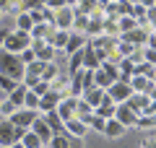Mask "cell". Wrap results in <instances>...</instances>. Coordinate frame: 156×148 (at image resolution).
<instances>
[{
  "label": "cell",
  "instance_id": "6da1fadb",
  "mask_svg": "<svg viewBox=\"0 0 156 148\" xmlns=\"http://www.w3.org/2000/svg\"><path fill=\"white\" fill-rule=\"evenodd\" d=\"M23 73H26V65L21 62V57L11 55V52H5V49H0V76H8L11 81L21 83Z\"/></svg>",
  "mask_w": 156,
  "mask_h": 148
},
{
  "label": "cell",
  "instance_id": "7a4b0ae2",
  "mask_svg": "<svg viewBox=\"0 0 156 148\" xmlns=\"http://www.w3.org/2000/svg\"><path fill=\"white\" fill-rule=\"evenodd\" d=\"M29 47H31V34L29 31H18V29L8 31L5 42H3V49L11 52V55H18V52H23V49H29Z\"/></svg>",
  "mask_w": 156,
  "mask_h": 148
},
{
  "label": "cell",
  "instance_id": "3957f363",
  "mask_svg": "<svg viewBox=\"0 0 156 148\" xmlns=\"http://www.w3.org/2000/svg\"><path fill=\"white\" fill-rule=\"evenodd\" d=\"M39 115H42L39 109H26V107H18V109H13V115L8 117V120H11L13 127H23V130H29V127H31V122L37 120Z\"/></svg>",
  "mask_w": 156,
  "mask_h": 148
},
{
  "label": "cell",
  "instance_id": "277c9868",
  "mask_svg": "<svg viewBox=\"0 0 156 148\" xmlns=\"http://www.w3.org/2000/svg\"><path fill=\"white\" fill-rule=\"evenodd\" d=\"M130 93H133V88H130V83H125V81H115L109 88H107V96L115 101V104H125L130 99Z\"/></svg>",
  "mask_w": 156,
  "mask_h": 148
},
{
  "label": "cell",
  "instance_id": "5b68a950",
  "mask_svg": "<svg viewBox=\"0 0 156 148\" xmlns=\"http://www.w3.org/2000/svg\"><path fill=\"white\" fill-rule=\"evenodd\" d=\"M99 34H104V11H94L89 16V23H86L83 37L86 39H94V37H99Z\"/></svg>",
  "mask_w": 156,
  "mask_h": 148
},
{
  "label": "cell",
  "instance_id": "8992f818",
  "mask_svg": "<svg viewBox=\"0 0 156 148\" xmlns=\"http://www.w3.org/2000/svg\"><path fill=\"white\" fill-rule=\"evenodd\" d=\"M148 34H151V29H140V26H135V29H130V31H122V34H120V39H122V42H130L133 47H146V42H148Z\"/></svg>",
  "mask_w": 156,
  "mask_h": 148
},
{
  "label": "cell",
  "instance_id": "52a82bcc",
  "mask_svg": "<svg viewBox=\"0 0 156 148\" xmlns=\"http://www.w3.org/2000/svg\"><path fill=\"white\" fill-rule=\"evenodd\" d=\"M73 26V5H62L55 11V29H62V31H70Z\"/></svg>",
  "mask_w": 156,
  "mask_h": 148
},
{
  "label": "cell",
  "instance_id": "ba28073f",
  "mask_svg": "<svg viewBox=\"0 0 156 148\" xmlns=\"http://www.w3.org/2000/svg\"><path fill=\"white\" fill-rule=\"evenodd\" d=\"M115 120L120 122V125H125V127H135L138 115H135L128 104H117V107H115Z\"/></svg>",
  "mask_w": 156,
  "mask_h": 148
},
{
  "label": "cell",
  "instance_id": "9c48e42d",
  "mask_svg": "<svg viewBox=\"0 0 156 148\" xmlns=\"http://www.w3.org/2000/svg\"><path fill=\"white\" fill-rule=\"evenodd\" d=\"M13 143H18L16 127L11 125V120H3L0 122V148H11Z\"/></svg>",
  "mask_w": 156,
  "mask_h": 148
},
{
  "label": "cell",
  "instance_id": "30bf717a",
  "mask_svg": "<svg viewBox=\"0 0 156 148\" xmlns=\"http://www.w3.org/2000/svg\"><path fill=\"white\" fill-rule=\"evenodd\" d=\"M62 99H65L62 93H57V91H52V88H50L47 93L39 96V107H37V109H39V112H50V109H55V107L60 104Z\"/></svg>",
  "mask_w": 156,
  "mask_h": 148
},
{
  "label": "cell",
  "instance_id": "8fae6325",
  "mask_svg": "<svg viewBox=\"0 0 156 148\" xmlns=\"http://www.w3.org/2000/svg\"><path fill=\"white\" fill-rule=\"evenodd\" d=\"M125 104H128L130 109L135 112V115H143V112H148V107H151V99L146 96V93H130V99L125 101Z\"/></svg>",
  "mask_w": 156,
  "mask_h": 148
},
{
  "label": "cell",
  "instance_id": "7c38bea8",
  "mask_svg": "<svg viewBox=\"0 0 156 148\" xmlns=\"http://www.w3.org/2000/svg\"><path fill=\"white\" fill-rule=\"evenodd\" d=\"M104 96H107V91L104 88H99V86H91V88H83V93H81V99L83 101H89L91 104V109H96V107L104 101Z\"/></svg>",
  "mask_w": 156,
  "mask_h": 148
},
{
  "label": "cell",
  "instance_id": "4fadbf2b",
  "mask_svg": "<svg viewBox=\"0 0 156 148\" xmlns=\"http://www.w3.org/2000/svg\"><path fill=\"white\" fill-rule=\"evenodd\" d=\"M55 112L60 115V120H62V122L70 120V117H76V96H65L60 104L55 107Z\"/></svg>",
  "mask_w": 156,
  "mask_h": 148
},
{
  "label": "cell",
  "instance_id": "5bb4252c",
  "mask_svg": "<svg viewBox=\"0 0 156 148\" xmlns=\"http://www.w3.org/2000/svg\"><path fill=\"white\" fill-rule=\"evenodd\" d=\"M29 130H31V132H34V135H37V138H39V140L44 143V146H47V143H50V138H52V130H50V127H47V122H44V120H42V115H39V117H37V120H34V122H31V127H29Z\"/></svg>",
  "mask_w": 156,
  "mask_h": 148
},
{
  "label": "cell",
  "instance_id": "9a60e30c",
  "mask_svg": "<svg viewBox=\"0 0 156 148\" xmlns=\"http://www.w3.org/2000/svg\"><path fill=\"white\" fill-rule=\"evenodd\" d=\"M42 120L47 122V127L52 130V135H57V132H65V122L60 120V115H57L55 109H50V112H42Z\"/></svg>",
  "mask_w": 156,
  "mask_h": 148
},
{
  "label": "cell",
  "instance_id": "2e32d148",
  "mask_svg": "<svg viewBox=\"0 0 156 148\" xmlns=\"http://www.w3.org/2000/svg\"><path fill=\"white\" fill-rule=\"evenodd\" d=\"M65 132L73 138H86L89 135V125H83L78 117H70V120H65Z\"/></svg>",
  "mask_w": 156,
  "mask_h": 148
},
{
  "label": "cell",
  "instance_id": "e0dca14e",
  "mask_svg": "<svg viewBox=\"0 0 156 148\" xmlns=\"http://www.w3.org/2000/svg\"><path fill=\"white\" fill-rule=\"evenodd\" d=\"M128 83H130V88H133V93H148L151 86H154V81L146 78V76H130Z\"/></svg>",
  "mask_w": 156,
  "mask_h": 148
},
{
  "label": "cell",
  "instance_id": "ac0fdd59",
  "mask_svg": "<svg viewBox=\"0 0 156 148\" xmlns=\"http://www.w3.org/2000/svg\"><path fill=\"white\" fill-rule=\"evenodd\" d=\"M89 42V39L83 37V34H78V31H70V37H68V44H65V55H73V52H78V49H83V44Z\"/></svg>",
  "mask_w": 156,
  "mask_h": 148
},
{
  "label": "cell",
  "instance_id": "d6986e66",
  "mask_svg": "<svg viewBox=\"0 0 156 148\" xmlns=\"http://www.w3.org/2000/svg\"><path fill=\"white\" fill-rule=\"evenodd\" d=\"M99 62H101V60H99V55H96V49L86 42V47H83V68L96 70V68H99Z\"/></svg>",
  "mask_w": 156,
  "mask_h": 148
},
{
  "label": "cell",
  "instance_id": "ffe728a7",
  "mask_svg": "<svg viewBox=\"0 0 156 148\" xmlns=\"http://www.w3.org/2000/svg\"><path fill=\"white\" fill-rule=\"evenodd\" d=\"M52 31H55V26H52V23H47V21H42V23H34L29 34H31V39H47Z\"/></svg>",
  "mask_w": 156,
  "mask_h": 148
},
{
  "label": "cell",
  "instance_id": "44dd1931",
  "mask_svg": "<svg viewBox=\"0 0 156 148\" xmlns=\"http://www.w3.org/2000/svg\"><path fill=\"white\" fill-rule=\"evenodd\" d=\"M26 91H29V88L23 86V83H16V88H13V91L8 93V99H11V104L16 107V109H18V107H23V99H26Z\"/></svg>",
  "mask_w": 156,
  "mask_h": 148
},
{
  "label": "cell",
  "instance_id": "7402d4cb",
  "mask_svg": "<svg viewBox=\"0 0 156 148\" xmlns=\"http://www.w3.org/2000/svg\"><path fill=\"white\" fill-rule=\"evenodd\" d=\"M115 101H112L109 96H104V101H101L99 107L94 109V115H99V117H104V120H109V117H115Z\"/></svg>",
  "mask_w": 156,
  "mask_h": 148
},
{
  "label": "cell",
  "instance_id": "603a6c76",
  "mask_svg": "<svg viewBox=\"0 0 156 148\" xmlns=\"http://www.w3.org/2000/svg\"><path fill=\"white\" fill-rule=\"evenodd\" d=\"M125 130H128V127L120 125L115 117H109V120H107V125H104V135H107V138H120Z\"/></svg>",
  "mask_w": 156,
  "mask_h": 148
},
{
  "label": "cell",
  "instance_id": "cb8c5ba5",
  "mask_svg": "<svg viewBox=\"0 0 156 148\" xmlns=\"http://www.w3.org/2000/svg\"><path fill=\"white\" fill-rule=\"evenodd\" d=\"M86 23H89V16L81 13V11H76V5H73V26H70V31L83 34V31H86Z\"/></svg>",
  "mask_w": 156,
  "mask_h": 148
},
{
  "label": "cell",
  "instance_id": "d4e9b609",
  "mask_svg": "<svg viewBox=\"0 0 156 148\" xmlns=\"http://www.w3.org/2000/svg\"><path fill=\"white\" fill-rule=\"evenodd\" d=\"M112 83H115V78H112L109 73H104L101 68H96V70H94V86H99V88H104V91H107Z\"/></svg>",
  "mask_w": 156,
  "mask_h": 148
},
{
  "label": "cell",
  "instance_id": "484cf974",
  "mask_svg": "<svg viewBox=\"0 0 156 148\" xmlns=\"http://www.w3.org/2000/svg\"><path fill=\"white\" fill-rule=\"evenodd\" d=\"M18 143H21L23 148H44V143L39 140L31 130H23V135H21V140H18Z\"/></svg>",
  "mask_w": 156,
  "mask_h": 148
},
{
  "label": "cell",
  "instance_id": "4316f807",
  "mask_svg": "<svg viewBox=\"0 0 156 148\" xmlns=\"http://www.w3.org/2000/svg\"><path fill=\"white\" fill-rule=\"evenodd\" d=\"M135 127H140V130H151V127H156V112L154 115H138V120H135Z\"/></svg>",
  "mask_w": 156,
  "mask_h": 148
},
{
  "label": "cell",
  "instance_id": "83f0119b",
  "mask_svg": "<svg viewBox=\"0 0 156 148\" xmlns=\"http://www.w3.org/2000/svg\"><path fill=\"white\" fill-rule=\"evenodd\" d=\"M31 26H34V21H31V16H29L26 11L16 16V29L18 31H31Z\"/></svg>",
  "mask_w": 156,
  "mask_h": 148
},
{
  "label": "cell",
  "instance_id": "f1b7e54d",
  "mask_svg": "<svg viewBox=\"0 0 156 148\" xmlns=\"http://www.w3.org/2000/svg\"><path fill=\"white\" fill-rule=\"evenodd\" d=\"M55 52H57V49L52 47V44H44V47L37 52V60H42V62H52V60H55Z\"/></svg>",
  "mask_w": 156,
  "mask_h": 148
},
{
  "label": "cell",
  "instance_id": "f546056e",
  "mask_svg": "<svg viewBox=\"0 0 156 148\" xmlns=\"http://www.w3.org/2000/svg\"><path fill=\"white\" fill-rule=\"evenodd\" d=\"M115 49H117V55H120V57H130L138 47H133L130 42H122V39H117V47H115Z\"/></svg>",
  "mask_w": 156,
  "mask_h": 148
},
{
  "label": "cell",
  "instance_id": "4dcf8cb0",
  "mask_svg": "<svg viewBox=\"0 0 156 148\" xmlns=\"http://www.w3.org/2000/svg\"><path fill=\"white\" fill-rule=\"evenodd\" d=\"M135 26H138V23H135L133 16H120V18H117V29H120V34L130 31V29H135Z\"/></svg>",
  "mask_w": 156,
  "mask_h": 148
},
{
  "label": "cell",
  "instance_id": "1f68e13d",
  "mask_svg": "<svg viewBox=\"0 0 156 148\" xmlns=\"http://www.w3.org/2000/svg\"><path fill=\"white\" fill-rule=\"evenodd\" d=\"M91 112H94V109H91V104H89V101H83V99L78 96V99H76V117L91 115Z\"/></svg>",
  "mask_w": 156,
  "mask_h": 148
},
{
  "label": "cell",
  "instance_id": "d6a6232c",
  "mask_svg": "<svg viewBox=\"0 0 156 148\" xmlns=\"http://www.w3.org/2000/svg\"><path fill=\"white\" fill-rule=\"evenodd\" d=\"M57 73H60V68H57L55 62H47V65H44V70H42V81H47V83H50L52 78L57 76Z\"/></svg>",
  "mask_w": 156,
  "mask_h": 148
},
{
  "label": "cell",
  "instance_id": "836d02e7",
  "mask_svg": "<svg viewBox=\"0 0 156 148\" xmlns=\"http://www.w3.org/2000/svg\"><path fill=\"white\" fill-rule=\"evenodd\" d=\"M23 107H26V109H37V107H39V96L31 91V88L26 91V99H23Z\"/></svg>",
  "mask_w": 156,
  "mask_h": 148
},
{
  "label": "cell",
  "instance_id": "e575fe53",
  "mask_svg": "<svg viewBox=\"0 0 156 148\" xmlns=\"http://www.w3.org/2000/svg\"><path fill=\"white\" fill-rule=\"evenodd\" d=\"M133 5L135 3H130V0H117V13L120 16H130L133 13Z\"/></svg>",
  "mask_w": 156,
  "mask_h": 148
},
{
  "label": "cell",
  "instance_id": "d590c367",
  "mask_svg": "<svg viewBox=\"0 0 156 148\" xmlns=\"http://www.w3.org/2000/svg\"><path fill=\"white\" fill-rule=\"evenodd\" d=\"M104 34H107V37H120L117 21H109V18H104Z\"/></svg>",
  "mask_w": 156,
  "mask_h": 148
},
{
  "label": "cell",
  "instance_id": "8d00e7d4",
  "mask_svg": "<svg viewBox=\"0 0 156 148\" xmlns=\"http://www.w3.org/2000/svg\"><path fill=\"white\" fill-rule=\"evenodd\" d=\"M31 91L37 93V96H42V93H47V91H50V83H47V81H42V78H39V81H37V83H34V86H31Z\"/></svg>",
  "mask_w": 156,
  "mask_h": 148
},
{
  "label": "cell",
  "instance_id": "74e56055",
  "mask_svg": "<svg viewBox=\"0 0 156 148\" xmlns=\"http://www.w3.org/2000/svg\"><path fill=\"white\" fill-rule=\"evenodd\" d=\"M140 52H143V62H151V65H156V49H151V47H143Z\"/></svg>",
  "mask_w": 156,
  "mask_h": 148
},
{
  "label": "cell",
  "instance_id": "f35d334b",
  "mask_svg": "<svg viewBox=\"0 0 156 148\" xmlns=\"http://www.w3.org/2000/svg\"><path fill=\"white\" fill-rule=\"evenodd\" d=\"M13 109H16V107L11 104V99H5V101L0 104V115H3V117H11V115H13Z\"/></svg>",
  "mask_w": 156,
  "mask_h": 148
},
{
  "label": "cell",
  "instance_id": "ab89813d",
  "mask_svg": "<svg viewBox=\"0 0 156 148\" xmlns=\"http://www.w3.org/2000/svg\"><path fill=\"white\" fill-rule=\"evenodd\" d=\"M18 57H21V62H23V65H29V62H34V60H37V57H34V52H31V47H29V49H23V52H18Z\"/></svg>",
  "mask_w": 156,
  "mask_h": 148
},
{
  "label": "cell",
  "instance_id": "60d3db41",
  "mask_svg": "<svg viewBox=\"0 0 156 148\" xmlns=\"http://www.w3.org/2000/svg\"><path fill=\"white\" fill-rule=\"evenodd\" d=\"M13 8H16V0H0V11L3 13H11L13 16Z\"/></svg>",
  "mask_w": 156,
  "mask_h": 148
},
{
  "label": "cell",
  "instance_id": "b9f144b4",
  "mask_svg": "<svg viewBox=\"0 0 156 148\" xmlns=\"http://www.w3.org/2000/svg\"><path fill=\"white\" fill-rule=\"evenodd\" d=\"M146 21H148V26H156V5L146 8Z\"/></svg>",
  "mask_w": 156,
  "mask_h": 148
},
{
  "label": "cell",
  "instance_id": "7bdbcfd3",
  "mask_svg": "<svg viewBox=\"0 0 156 148\" xmlns=\"http://www.w3.org/2000/svg\"><path fill=\"white\" fill-rule=\"evenodd\" d=\"M44 5L50 8V11H57V8H62V5H65V0H47Z\"/></svg>",
  "mask_w": 156,
  "mask_h": 148
},
{
  "label": "cell",
  "instance_id": "ee69618b",
  "mask_svg": "<svg viewBox=\"0 0 156 148\" xmlns=\"http://www.w3.org/2000/svg\"><path fill=\"white\" fill-rule=\"evenodd\" d=\"M68 148H83V138H73V135H70V143H68Z\"/></svg>",
  "mask_w": 156,
  "mask_h": 148
},
{
  "label": "cell",
  "instance_id": "f6af8a7d",
  "mask_svg": "<svg viewBox=\"0 0 156 148\" xmlns=\"http://www.w3.org/2000/svg\"><path fill=\"white\" fill-rule=\"evenodd\" d=\"M140 148H156V138H146Z\"/></svg>",
  "mask_w": 156,
  "mask_h": 148
},
{
  "label": "cell",
  "instance_id": "bcb514c9",
  "mask_svg": "<svg viewBox=\"0 0 156 148\" xmlns=\"http://www.w3.org/2000/svg\"><path fill=\"white\" fill-rule=\"evenodd\" d=\"M8 31H11V29H0V49H3V42H5V37H8Z\"/></svg>",
  "mask_w": 156,
  "mask_h": 148
},
{
  "label": "cell",
  "instance_id": "7dc6e473",
  "mask_svg": "<svg viewBox=\"0 0 156 148\" xmlns=\"http://www.w3.org/2000/svg\"><path fill=\"white\" fill-rule=\"evenodd\" d=\"M146 96H148V99H151V101H156V86H151V91H148V93H146Z\"/></svg>",
  "mask_w": 156,
  "mask_h": 148
},
{
  "label": "cell",
  "instance_id": "c3c4849f",
  "mask_svg": "<svg viewBox=\"0 0 156 148\" xmlns=\"http://www.w3.org/2000/svg\"><path fill=\"white\" fill-rule=\"evenodd\" d=\"M5 99H8V91H3V88H0V104H3Z\"/></svg>",
  "mask_w": 156,
  "mask_h": 148
},
{
  "label": "cell",
  "instance_id": "681fc988",
  "mask_svg": "<svg viewBox=\"0 0 156 148\" xmlns=\"http://www.w3.org/2000/svg\"><path fill=\"white\" fill-rule=\"evenodd\" d=\"M76 3H78V0H65V5H76Z\"/></svg>",
  "mask_w": 156,
  "mask_h": 148
},
{
  "label": "cell",
  "instance_id": "f907efd6",
  "mask_svg": "<svg viewBox=\"0 0 156 148\" xmlns=\"http://www.w3.org/2000/svg\"><path fill=\"white\" fill-rule=\"evenodd\" d=\"M11 148H23V146H21V143H13V146H11Z\"/></svg>",
  "mask_w": 156,
  "mask_h": 148
},
{
  "label": "cell",
  "instance_id": "816d5d0a",
  "mask_svg": "<svg viewBox=\"0 0 156 148\" xmlns=\"http://www.w3.org/2000/svg\"><path fill=\"white\" fill-rule=\"evenodd\" d=\"M151 81H154V86H156V73H154V78H151Z\"/></svg>",
  "mask_w": 156,
  "mask_h": 148
},
{
  "label": "cell",
  "instance_id": "f5cc1de1",
  "mask_svg": "<svg viewBox=\"0 0 156 148\" xmlns=\"http://www.w3.org/2000/svg\"><path fill=\"white\" fill-rule=\"evenodd\" d=\"M107 3H115V0H107Z\"/></svg>",
  "mask_w": 156,
  "mask_h": 148
},
{
  "label": "cell",
  "instance_id": "db71d44e",
  "mask_svg": "<svg viewBox=\"0 0 156 148\" xmlns=\"http://www.w3.org/2000/svg\"><path fill=\"white\" fill-rule=\"evenodd\" d=\"M0 18H3V11H0Z\"/></svg>",
  "mask_w": 156,
  "mask_h": 148
}]
</instances>
